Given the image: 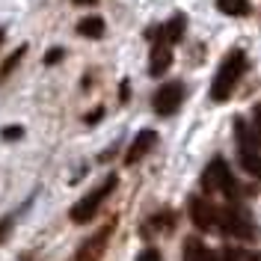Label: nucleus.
I'll return each instance as SVG.
<instances>
[{"label":"nucleus","instance_id":"1","mask_svg":"<svg viewBox=\"0 0 261 261\" xmlns=\"http://www.w3.org/2000/svg\"><path fill=\"white\" fill-rule=\"evenodd\" d=\"M244 68H246V57L241 50H231L228 60L220 65V71H217V77H214V83H211V101L220 104V101L231 98L234 86H238L241 74H244Z\"/></svg>","mask_w":261,"mask_h":261},{"label":"nucleus","instance_id":"2","mask_svg":"<svg viewBox=\"0 0 261 261\" xmlns=\"http://www.w3.org/2000/svg\"><path fill=\"white\" fill-rule=\"evenodd\" d=\"M116 184H119V181H116V175H110V178L104 181L98 190H92L89 196H83L81 202L71 208V223H89V220L95 217V211L101 208V202H104V199L116 190Z\"/></svg>","mask_w":261,"mask_h":261},{"label":"nucleus","instance_id":"3","mask_svg":"<svg viewBox=\"0 0 261 261\" xmlns=\"http://www.w3.org/2000/svg\"><path fill=\"white\" fill-rule=\"evenodd\" d=\"M202 187H205L208 193H214V190H223L228 199H234V196H238V184H234V178H231L226 161H220V158H217V161L205 169V175H202Z\"/></svg>","mask_w":261,"mask_h":261},{"label":"nucleus","instance_id":"4","mask_svg":"<svg viewBox=\"0 0 261 261\" xmlns=\"http://www.w3.org/2000/svg\"><path fill=\"white\" fill-rule=\"evenodd\" d=\"M113 231H116V220H113V223H104V226L89 238V241H83L81 249H77V255H74L71 261H98L101 255H104L107 241H110V234H113Z\"/></svg>","mask_w":261,"mask_h":261},{"label":"nucleus","instance_id":"5","mask_svg":"<svg viewBox=\"0 0 261 261\" xmlns=\"http://www.w3.org/2000/svg\"><path fill=\"white\" fill-rule=\"evenodd\" d=\"M181 98H184V86H181L178 81L163 83L161 89L154 92V110H158L161 116H172L175 110H178Z\"/></svg>","mask_w":261,"mask_h":261},{"label":"nucleus","instance_id":"6","mask_svg":"<svg viewBox=\"0 0 261 261\" xmlns=\"http://www.w3.org/2000/svg\"><path fill=\"white\" fill-rule=\"evenodd\" d=\"M217 223L220 228L231 234V238H252V226H249V220H246L241 211H234V208H223V211L217 214Z\"/></svg>","mask_w":261,"mask_h":261},{"label":"nucleus","instance_id":"7","mask_svg":"<svg viewBox=\"0 0 261 261\" xmlns=\"http://www.w3.org/2000/svg\"><path fill=\"white\" fill-rule=\"evenodd\" d=\"M217 208H214L208 199H199V196H193L190 199V220H193L199 228H214L217 226Z\"/></svg>","mask_w":261,"mask_h":261},{"label":"nucleus","instance_id":"8","mask_svg":"<svg viewBox=\"0 0 261 261\" xmlns=\"http://www.w3.org/2000/svg\"><path fill=\"white\" fill-rule=\"evenodd\" d=\"M154 146H158V134H154V130H140V134L134 137V143H130L128 154H125V163H128V166H134L137 161H143V158H146Z\"/></svg>","mask_w":261,"mask_h":261},{"label":"nucleus","instance_id":"9","mask_svg":"<svg viewBox=\"0 0 261 261\" xmlns=\"http://www.w3.org/2000/svg\"><path fill=\"white\" fill-rule=\"evenodd\" d=\"M172 65V50H169V45H163V42H158L154 45V50H151V63H148V71L154 74V77H161L163 71Z\"/></svg>","mask_w":261,"mask_h":261},{"label":"nucleus","instance_id":"10","mask_svg":"<svg viewBox=\"0 0 261 261\" xmlns=\"http://www.w3.org/2000/svg\"><path fill=\"white\" fill-rule=\"evenodd\" d=\"M181 33H184V18H172L166 27H161V30L154 33V39L163 42V45H175L181 39Z\"/></svg>","mask_w":261,"mask_h":261},{"label":"nucleus","instance_id":"11","mask_svg":"<svg viewBox=\"0 0 261 261\" xmlns=\"http://www.w3.org/2000/svg\"><path fill=\"white\" fill-rule=\"evenodd\" d=\"M184 258H187V261H217V255H214L208 246L199 244L196 238H190L187 246H184Z\"/></svg>","mask_w":261,"mask_h":261},{"label":"nucleus","instance_id":"12","mask_svg":"<svg viewBox=\"0 0 261 261\" xmlns=\"http://www.w3.org/2000/svg\"><path fill=\"white\" fill-rule=\"evenodd\" d=\"M77 33L86 36V39H101V36H104V21L95 18V15L83 18V21H77Z\"/></svg>","mask_w":261,"mask_h":261},{"label":"nucleus","instance_id":"13","mask_svg":"<svg viewBox=\"0 0 261 261\" xmlns=\"http://www.w3.org/2000/svg\"><path fill=\"white\" fill-rule=\"evenodd\" d=\"M241 166H244L249 175H258L261 178V151L258 148H244L241 151Z\"/></svg>","mask_w":261,"mask_h":261},{"label":"nucleus","instance_id":"14","mask_svg":"<svg viewBox=\"0 0 261 261\" xmlns=\"http://www.w3.org/2000/svg\"><path fill=\"white\" fill-rule=\"evenodd\" d=\"M217 9L223 15H234V18H244L249 12V0H217Z\"/></svg>","mask_w":261,"mask_h":261},{"label":"nucleus","instance_id":"15","mask_svg":"<svg viewBox=\"0 0 261 261\" xmlns=\"http://www.w3.org/2000/svg\"><path fill=\"white\" fill-rule=\"evenodd\" d=\"M24 54H27V45H21V48H18L15 54H12V57H9V60H6V65H3V68H0V77H6V74H9V71H12V68H15V65L21 63V57H24Z\"/></svg>","mask_w":261,"mask_h":261},{"label":"nucleus","instance_id":"16","mask_svg":"<svg viewBox=\"0 0 261 261\" xmlns=\"http://www.w3.org/2000/svg\"><path fill=\"white\" fill-rule=\"evenodd\" d=\"M63 57H65V50H63V48H50V50H48V57H45V63H48V65H57L60 60H63Z\"/></svg>","mask_w":261,"mask_h":261},{"label":"nucleus","instance_id":"17","mask_svg":"<svg viewBox=\"0 0 261 261\" xmlns=\"http://www.w3.org/2000/svg\"><path fill=\"white\" fill-rule=\"evenodd\" d=\"M12 223H15V217H6V220H0V241H6V234H9Z\"/></svg>","mask_w":261,"mask_h":261},{"label":"nucleus","instance_id":"18","mask_svg":"<svg viewBox=\"0 0 261 261\" xmlns=\"http://www.w3.org/2000/svg\"><path fill=\"white\" fill-rule=\"evenodd\" d=\"M21 134H24V130L18 128V125H9V128L3 130V140H18V137H21Z\"/></svg>","mask_w":261,"mask_h":261},{"label":"nucleus","instance_id":"19","mask_svg":"<svg viewBox=\"0 0 261 261\" xmlns=\"http://www.w3.org/2000/svg\"><path fill=\"white\" fill-rule=\"evenodd\" d=\"M140 261H161V252L148 246V249H143V255H140Z\"/></svg>","mask_w":261,"mask_h":261},{"label":"nucleus","instance_id":"20","mask_svg":"<svg viewBox=\"0 0 261 261\" xmlns=\"http://www.w3.org/2000/svg\"><path fill=\"white\" fill-rule=\"evenodd\" d=\"M223 261H241V252L238 249H226L223 252Z\"/></svg>","mask_w":261,"mask_h":261},{"label":"nucleus","instance_id":"21","mask_svg":"<svg viewBox=\"0 0 261 261\" xmlns=\"http://www.w3.org/2000/svg\"><path fill=\"white\" fill-rule=\"evenodd\" d=\"M255 125H258V130H261V104L255 107Z\"/></svg>","mask_w":261,"mask_h":261},{"label":"nucleus","instance_id":"22","mask_svg":"<svg viewBox=\"0 0 261 261\" xmlns=\"http://www.w3.org/2000/svg\"><path fill=\"white\" fill-rule=\"evenodd\" d=\"M71 3H77V6H89V3H95V0H71Z\"/></svg>","mask_w":261,"mask_h":261},{"label":"nucleus","instance_id":"23","mask_svg":"<svg viewBox=\"0 0 261 261\" xmlns=\"http://www.w3.org/2000/svg\"><path fill=\"white\" fill-rule=\"evenodd\" d=\"M0 42H3V30H0Z\"/></svg>","mask_w":261,"mask_h":261}]
</instances>
